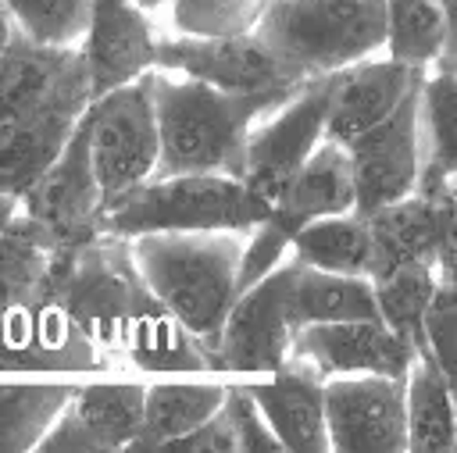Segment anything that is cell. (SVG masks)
Segmentation results:
<instances>
[{"label": "cell", "mask_w": 457, "mask_h": 453, "mask_svg": "<svg viewBox=\"0 0 457 453\" xmlns=\"http://www.w3.org/2000/svg\"><path fill=\"white\" fill-rule=\"evenodd\" d=\"M250 232H150L132 250L154 296L193 328L214 353L225 317L239 296V264Z\"/></svg>", "instance_id": "7a4b0ae2"}, {"label": "cell", "mask_w": 457, "mask_h": 453, "mask_svg": "<svg viewBox=\"0 0 457 453\" xmlns=\"http://www.w3.org/2000/svg\"><path fill=\"white\" fill-rule=\"evenodd\" d=\"M107 364L114 360L61 303L0 310V371L75 375V371H100Z\"/></svg>", "instance_id": "7c38bea8"}, {"label": "cell", "mask_w": 457, "mask_h": 453, "mask_svg": "<svg viewBox=\"0 0 457 453\" xmlns=\"http://www.w3.org/2000/svg\"><path fill=\"white\" fill-rule=\"evenodd\" d=\"M296 260L286 257L275 264L261 282L243 289L225 317L221 339H218V367L257 375H275L293 350L296 321L289 310V285H293Z\"/></svg>", "instance_id": "9c48e42d"}, {"label": "cell", "mask_w": 457, "mask_h": 453, "mask_svg": "<svg viewBox=\"0 0 457 453\" xmlns=\"http://www.w3.org/2000/svg\"><path fill=\"white\" fill-rule=\"evenodd\" d=\"M246 389L264 410L282 449H293V453L332 449L328 421H325V378L311 364L289 357L271 382H257Z\"/></svg>", "instance_id": "ac0fdd59"}, {"label": "cell", "mask_w": 457, "mask_h": 453, "mask_svg": "<svg viewBox=\"0 0 457 453\" xmlns=\"http://www.w3.org/2000/svg\"><path fill=\"white\" fill-rule=\"evenodd\" d=\"M375 264L371 275L396 264H432L436 268V193H411L389 207L368 214Z\"/></svg>", "instance_id": "603a6c76"}, {"label": "cell", "mask_w": 457, "mask_h": 453, "mask_svg": "<svg viewBox=\"0 0 457 453\" xmlns=\"http://www.w3.org/2000/svg\"><path fill=\"white\" fill-rule=\"evenodd\" d=\"M64 250L39 221L18 210L0 243V310L50 303Z\"/></svg>", "instance_id": "d6986e66"}, {"label": "cell", "mask_w": 457, "mask_h": 453, "mask_svg": "<svg viewBox=\"0 0 457 453\" xmlns=\"http://www.w3.org/2000/svg\"><path fill=\"white\" fill-rule=\"evenodd\" d=\"M118 360L143 371H221L218 353L168 310L143 317L121 342Z\"/></svg>", "instance_id": "484cf974"}, {"label": "cell", "mask_w": 457, "mask_h": 453, "mask_svg": "<svg viewBox=\"0 0 457 453\" xmlns=\"http://www.w3.org/2000/svg\"><path fill=\"white\" fill-rule=\"evenodd\" d=\"M225 410L236 432V453H264V449H282L278 435L271 432L264 410L257 407V399L250 396L246 385H228L225 396Z\"/></svg>", "instance_id": "e575fe53"}, {"label": "cell", "mask_w": 457, "mask_h": 453, "mask_svg": "<svg viewBox=\"0 0 457 453\" xmlns=\"http://www.w3.org/2000/svg\"><path fill=\"white\" fill-rule=\"evenodd\" d=\"M436 275L457 282V193H436Z\"/></svg>", "instance_id": "8d00e7d4"}, {"label": "cell", "mask_w": 457, "mask_h": 453, "mask_svg": "<svg viewBox=\"0 0 457 453\" xmlns=\"http://www.w3.org/2000/svg\"><path fill=\"white\" fill-rule=\"evenodd\" d=\"M446 68H457V61H453V64H446Z\"/></svg>", "instance_id": "ee69618b"}, {"label": "cell", "mask_w": 457, "mask_h": 453, "mask_svg": "<svg viewBox=\"0 0 457 453\" xmlns=\"http://www.w3.org/2000/svg\"><path fill=\"white\" fill-rule=\"evenodd\" d=\"M50 303H61L111 360L143 317L164 310L139 271L132 239L107 232L61 253Z\"/></svg>", "instance_id": "3957f363"}, {"label": "cell", "mask_w": 457, "mask_h": 453, "mask_svg": "<svg viewBox=\"0 0 457 453\" xmlns=\"http://www.w3.org/2000/svg\"><path fill=\"white\" fill-rule=\"evenodd\" d=\"M86 128H89V153H93V168H96L104 210H107L125 193L154 178L161 161V125H157L150 71L129 86L93 96L86 111Z\"/></svg>", "instance_id": "8992f818"}, {"label": "cell", "mask_w": 457, "mask_h": 453, "mask_svg": "<svg viewBox=\"0 0 457 453\" xmlns=\"http://www.w3.org/2000/svg\"><path fill=\"white\" fill-rule=\"evenodd\" d=\"M157 68L211 82L228 93H264L307 82L257 32L239 36H164L157 39Z\"/></svg>", "instance_id": "30bf717a"}, {"label": "cell", "mask_w": 457, "mask_h": 453, "mask_svg": "<svg viewBox=\"0 0 457 453\" xmlns=\"http://www.w3.org/2000/svg\"><path fill=\"white\" fill-rule=\"evenodd\" d=\"M271 0H171V25L182 36L253 32Z\"/></svg>", "instance_id": "d6a6232c"}, {"label": "cell", "mask_w": 457, "mask_h": 453, "mask_svg": "<svg viewBox=\"0 0 457 453\" xmlns=\"http://www.w3.org/2000/svg\"><path fill=\"white\" fill-rule=\"evenodd\" d=\"M143 11H154V7H161V4H168V0H136Z\"/></svg>", "instance_id": "b9f144b4"}, {"label": "cell", "mask_w": 457, "mask_h": 453, "mask_svg": "<svg viewBox=\"0 0 457 453\" xmlns=\"http://www.w3.org/2000/svg\"><path fill=\"white\" fill-rule=\"evenodd\" d=\"M443 14H446V50L439 64H453L457 61V0H439Z\"/></svg>", "instance_id": "f35d334b"}, {"label": "cell", "mask_w": 457, "mask_h": 453, "mask_svg": "<svg viewBox=\"0 0 457 453\" xmlns=\"http://www.w3.org/2000/svg\"><path fill=\"white\" fill-rule=\"evenodd\" d=\"M268 214L271 207L236 175H161L107 207L100 232L125 239L150 232H253Z\"/></svg>", "instance_id": "277c9868"}, {"label": "cell", "mask_w": 457, "mask_h": 453, "mask_svg": "<svg viewBox=\"0 0 457 453\" xmlns=\"http://www.w3.org/2000/svg\"><path fill=\"white\" fill-rule=\"evenodd\" d=\"M421 175L414 193H443L457 178V68L436 64L418 89Z\"/></svg>", "instance_id": "ffe728a7"}, {"label": "cell", "mask_w": 457, "mask_h": 453, "mask_svg": "<svg viewBox=\"0 0 457 453\" xmlns=\"http://www.w3.org/2000/svg\"><path fill=\"white\" fill-rule=\"evenodd\" d=\"M14 32H18V25H14V14H11L7 0H0V57L7 54V46H11Z\"/></svg>", "instance_id": "ab89813d"}, {"label": "cell", "mask_w": 457, "mask_h": 453, "mask_svg": "<svg viewBox=\"0 0 457 453\" xmlns=\"http://www.w3.org/2000/svg\"><path fill=\"white\" fill-rule=\"evenodd\" d=\"M421 89V86H418ZM418 89L378 125L346 143L353 168L357 214L389 207L418 189L421 175V143H418Z\"/></svg>", "instance_id": "5bb4252c"}, {"label": "cell", "mask_w": 457, "mask_h": 453, "mask_svg": "<svg viewBox=\"0 0 457 453\" xmlns=\"http://www.w3.org/2000/svg\"><path fill=\"white\" fill-rule=\"evenodd\" d=\"M164 453H236V432H232L225 403L200 428H193V432L179 435L175 442H168Z\"/></svg>", "instance_id": "74e56055"}, {"label": "cell", "mask_w": 457, "mask_h": 453, "mask_svg": "<svg viewBox=\"0 0 457 453\" xmlns=\"http://www.w3.org/2000/svg\"><path fill=\"white\" fill-rule=\"evenodd\" d=\"M328 442L343 453L407 449V378L339 375L325 378Z\"/></svg>", "instance_id": "8fae6325"}, {"label": "cell", "mask_w": 457, "mask_h": 453, "mask_svg": "<svg viewBox=\"0 0 457 453\" xmlns=\"http://www.w3.org/2000/svg\"><path fill=\"white\" fill-rule=\"evenodd\" d=\"M446 50L439 0H386V54L407 68L432 71Z\"/></svg>", "instance_id": "f546056e"}, {"label": "cell", "mask_w": 457, "mask_h": 453, "mask_svg": "<svg viewBox=\"0 0 457 453\" xmlns=\"http://www.w3.org/2000/svg\"><path fill=\"white\" fill-rule=\"evenodd\" d=\"M425 71L407 68L400 61L386 57H364L357 64H346L336 71V93L325 121V139L332 143H350L371 125L386 121L418 86Z\"/></svg>", "instance_id": "e0dca14e"}, {"label": "cell", "mask_w": 457, "mask_h": 453, "mask_svg": "<svg viewBox=\"0 0 457 453\" xmlns=\"http://www.w3.org/2000/svg\"><path fill=\"white\" fill-rule=\"evenodd\" d=\"M457 446V403L432 357H418L407 371V449L450 453Z\"/></svg>", "instance_id": "4316f807"}, {"label": "cell", "mask_w": 457, "mask_h": 453, "mask_svg": "<svg viewBox=\"0 0 457 453\" xmlns=\"http://www.w3.org/2000/svg\"><path fill=\"white\" fill-rule=\"evenodd\" d=\"M371 285H375L382 321L425 357L428 353L425 350V310H428V303L439 289L436 268L421 264V260L396 264V268H386V271L371 275Z\"/></svg>", "instance_id": "83f0119b"}, {"label": "cell", "mask_w": 457, "mask_h": 453, "mask_svg": "<svg viewBox=\"0 0 457 453\" xmlns=\"http://www.w3.org/2000/svg\"><path fill=\"white\" fill-rule=\"evenodd\" d=\"M93 89L86 71V54L79 46L75 61L64 68L57 86L46 93L39 107L29 114L0 125V193L4 196H25L36 178L64 153L68 139L82 125L89 111Z\"/></svg>", "instance_id": "52a82bcc"}, {"label": "cell", "mask_w": 457, "mask_h": 453, "mask_svg": "<svg viewBox=\"0 0 457 453\" xmlns=\"http://www.w3.org/2000/svg\"><path fill=\"white\" fill-rule=\"evenodd\" d=\"M332 93H336V71L314 75L278 111H271L268 118H261L250 128L243 182L268 207L275 203L282 185L293 178V171L325 139V121H328Z\"/></svg>", "instance_id": "ba28073f"}, {"label": "cell", "mask_w": 457, "mask_h": 453, "mask_svg": "<svg viewBox=\"0 0 457 453\" xmlns=\"http://www.w3.org/2000/svg\"><path fill=\"white\" fill-rule=\"evenodd\" d=\"M154 103L161 125V175H236L246 171L250 128L278 111L300 86H278L264 93H228L211 82L150 68Z\"/></svg>", "instance_id": "6da1fadb"}, {"label": "cell", "mask_w": 457, "mask_h": 453, "mask_svg": "<svg viewBox=\"0 0 457 453\" xmlns=\"http://www.w3.org/2000/svg\"><path fill=\"white\" fill-rule=\"evenodd\" d=\"M36 449L39 453H104V442L93 435V428L86 424V417L68 399V407L54 417V424L46 428V435L39 439Z\"/></svg>", "instance_id": "d590c367"}, {"label": "cell", "mask_w": 457, "mask_h": 453, "mask_svg": "<svg viewBox=\"0 0 457 453\" xmlns=\"http://www.w3.org/2000/svg\"><path fill=\"white\" fill-rule=\"evenodd\" d=\"M21 210V200L18 196H4L0 193V243H4V232H7V225L14 221V214Z\"/></svg>", "instance_id": "60d3db41"}, {"label": "cell", "mask_w": 457, "mask_h": 453, "mask_svg": "<svg viewBox=\"0 0 457 453\" xmlns=\"http://www.w3.org/2000/svg\"><path fill=\"white\" fill-rule=\"evenodd\" d=\"M425 357H432L443 371L457 403V282H439L425 310Z\"/></svg>", "instance_id": "836d02e7"}, {"label": "cell", "mask_w": 457, "mask_h": 453, "mask_svg": "<svg viewBox=\"0 0 457 453\" xmlns=\"http://www.w3.org/2000/svg\"><path fill=\"white\" fill-rule=\"evenodd\" d=\"M228 396V385L218 382H200V385H146V414L136 442L129 446L132 453H164L168 442L179 435L200 428L211 414L221 410Z\"/></svg>", "instance_id": "d4e9b609"}, {"label": "cell", "mask_w": 457, "mask_h": 453, "mask_svg": "<svg viewBox=\"0 0 457 453\" xmlns=\"http://www.w3.org/2000/svg\"><path fill=\"white\" fill-rule=\"evenodd\" d=\"M93 96L136 82L157 68V32L136 0H93L82 39Z\"/></svg>", "instance_id": "2e32d148"}, {"label": "cell", "mask_w": 457, "mask_h": 453, "mask_svg": "<svg viewBox=\"0 0 457 453\" xmlns=\"http://www.w3.org/2000/svg\"><path fill=\"white\" fill-rule=\"evenodd\" d=\"M289 357L311 364L321 378H339V375H393V378H407L411 364L421 353L407 339H400L382 317H368V321L303 325L293 335Z\"/></svg>", "instance_id": "9a60e30c"}, {"label": "cell", "mask_w": 457, "mask_h": 453, "mask_svg": "<svg viewBox=\"0 0 457 453\" xmlns=\"http://www.w3.org/2000/svg\"><path fill=\"white\" fill-rule=\"evenodd\" d=\"M71 396H75V385L0 382V453L36 449Z\"/></svg>", "instance_id": "f1b7e54d"}, {"label": "cell", "mask_w": 457, "mask_h": 453, "mask_svg": "<svg viewBox=\"0 0 457 453\" xmlns=\"http://www.w3.org/2000/svg\"><path fill=\"white\" fill-rule=\"evenodd\" d=\"M296 260V257H293ZM289 310L296 321V332L303 325H325V321H368L382 317L375 285L364 275H336L318 271L296 260L293 285H289Z\"/></svg>", "instance_id": "44dd1931"}, {"label": "cell", "mask_w": 457, "mask_h": 453, "mask_svg": "<svg viewBox=\"0 0 457 453\" xmlns=\"http://www.w3.org/2000/svg\"><path fill=\"white\" fill-rule=\"evenodd\" d=\"M289 257H296L300 264L318 268V271L364 275V278H371V264H375L371 225L357 210L314 218V221H307L293 235Z\"/></svg>", "instance_id": "cb8c5ba5"}, {"label": "cell", "mask_w": 457, "mask_h": 453, "mask_svg": "<svg viewBox=\"0 0 457 453\" xmlns=\"http://www.w3.org/2000/svg\"><path fill=\"white\" fill-rule=\"evenodd\" d=\"M75 410L86 417L93 435L104 442V453L129 449L143 428L146 414V385H121V382H93L75 385L71 396Z\"/></svg>", "instance_id": "4dcf8cb0"}, {"label": "cell", "mask_w": 457, "mask_h": 453, "mask_svg": "<svg viewBox=\"0 0 457 453\" xmlns=\"http://www.w3.org/2000/svg\"><path fill=\"white\" fill-rule=\"evenodd\" d=\"M450 189H453V193H457V178H453V182H450Z\"/></svg>", "instance_id": "7bdbcfd3"}, {"label": "cell", "mask_w": 457, "mask_h": 453, "mask_svg": "<svg viewBox=\"0 0 457 453\" xmlns=\"http://www.w3.org/2000/svg\"><path fill=\"white\" fill-rule=\"evenodd\" d=\"M21 210L39 221L61 246L75 250L100 235L104 193L89 153V128L86 118L68 139L64 153L36 178V185L21 196Z\"/></svg>", "instance_id": "4fadbf2b"}, {"label": "cell", "mask_w": 457, "mask_h": 453, "mask_svg": "<svg viewBox=\"0 0 457 453\" xmlns=\"http://www.w3.org/2000/svg\"><path fill=\"white\" fill-rule=\"evenodd\" d=\"M453 449H457V446H453Z\"/></svg>", "instance_id": "f6af8a7d"}, {"label": "cell", "mask_w": 457, "mask_h": 453, "mask_svg": "<svg viewBox=\"0 0 457 453\" xmlns=\"http://www.w3.org/2000/svg\"><path fill=\"white\" fill-rule=\"evenodd\" d=\"M75 54L79 46H46L18 29L0 57V125L39 107Z\"/></svg>", "instance_id": "7402d4cb"}, {"label": "cell", "mask_w": 457, "mask_h": 453, "mask_svg": "<svg viewBox=\"0 0 457 453\" xmlns=\"http://www.w3.org/2000/svg\"><path fill=\"white\" fill-rule=\"evenodd\" d=\"M253 32L314 78L386 54V0H271Z\"/></svg>", "instance_id": "5b68a950"}, {"label": "cell", "mask_w": 457, "mask_h": 453, "mask_svg": "<svg viewBox=\"0 0 457 453\" xmlns=\"http://www.w3.org/2000/svg\"><path fill=\"white\" fill-rule=\"evenodd\" d=\"M14 25L46 46H82L93 0H7Z\"/></svg>", "instance_id": "1f68e13d"}]
</instances>
